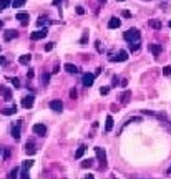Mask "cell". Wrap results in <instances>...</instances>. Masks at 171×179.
Wrapping results in <instances>:
<instances>
[{"label": "cell", "instance_id": "cell-1", "mask_svg": "<svg viewBox=\"0 0 171 179\" xmlns=\"http://www.w3.org/2000/svg\"><path fill=\"white\" fill-rule=\"evenodd\" d=\"M125 40L128 43H133V42H140V38H141V32H140L138 28H130L128 32H125Z\"/></svg>", "mask_w": 171, "mask_h": 179}, {"label": "cell", "instance_id": "cell-2", "mask_svg": "<svg viewBox=\"0 0 171 179\" xmlns=\"http://www.w3.org/2000/svg\"><path fill=\"white\" fill-rule=\"evenodd\" d=\"M95 153L98 156V159L101 161V169H105L106 168V151L103 148H95Z\"/></svg>", "mask_w": 171, "mask_h": 179}, {"label": "cell", "instance_id": "cell-3", "mask_svg": "<svg viewBox=\"0 0 171 179\" xmlns=\"http://www.w3.org/2000/svg\"><path fill=\"white\" fill-rule=\"evenodd\" d=\"M32 131L35 133L37 136H45L46 134V126L43 125V123H37V125H33Z\"/></svg>", "mask_w": 171, "mask_h": 179}, {"label": "cell", "instance_id": "cell-4", "mask_svg": "<svg viewBox=\"0 0 171 179\" xmlns=\"http://www.w3.org/2000/svg\"><path fill=\"white\" fill-rule=\"evenodd\" d=\"M33 101H35V95L30 93V95H27V96L22 100V106L27 108V110H30V108L33 106Z\"/></svg>", "mask_w": 171, "mask_h": 179}, {"label": "cell", "instance_id": "cell-5", "mask_svg": "<svg viewBox=\"0 0 171 179\" xmlns=\"http://www.w3.org/2000/svg\"><path fill=\"white\" fill-rule=\"evenodd\" d=\"M110 60L111 61H126V60H128V51H126V50H120L116 57H111Z\"/></svg>", "mask_w": 171, "mask_h": 179}, {"label": "cell", "instance_id": "cell-6", "mask_svg": "<svg viewBox=\"0 0 171 179\" xmlns=\"http://www.w3.org/2000/svg\"><path fill=\"white\" fill-rule=\"evenodd\" d=\"M93 81H95V75H93V73H85V75L82 76V83L85 86H92Z\"/></svg>", "mask_w": 171, "mask_h": 179}, {"label": "cell", "instance_id": "cell-7", "mask_svg": "<svg viewBox=\"0 0 171 179\" xmlns=\"http://www.w3.org/2000/svg\"><path fill=\"white\" fill-rule=\"evenodd\" d=\"M0 95H2V98H4V100H12V96H14V95H12V90H8L7 86H4V85H0Z\"/></svg>", "mask_w": 171, "mask_h": 179}, {"label": "cell", "instance_id": "cell-8", "mask_svg": "<svg viewBox=\"0 0 171 179\" xmlns=\"http://www.w3.org/2000/svg\"><path fill=\"white\" fill-rule=\"evenodd\" d=\"M22 119H18L17 123H15V126H12V136L15 138V139H20V126H22Z\"/></svg>", "mask_w": 171, "mask_h": 179}, {"label": "cell", "instance_id": "cell-9", "mask_svg": "<svg viewBox=\"0 0 171 179\" xmlns=\"http://www.w3.org/2000/svg\"><path fill=\"white\" fill-rule=\"evenodd\" d=\"M50 110L60 113V111H63V103H62L60 100H52V101H50Z\"/></svg>", "mask_w": 171, "mask_h": 179}, {"label": "cell", "instance_id": "cell-10", "mask_svg": "<svg viewBox=\"0 0 171 179\" xmlns=\"http://www.w3.org/2000/svg\"><path fill=\"white\" fill-rule=\"evenodd\" d=\"M46 33H48V30H35V32L30 35V38L32 40H42L46 37Z\"/></svg>", "mask_w": 171, "mask_h": 179}, {"label": "cell", "instance_id": "cell-11", "mask_svg": "<svg viewBox=\"0 0 171 179\" xmlns=\"http://www.w3.org/2000/svg\"><path fill=\"white\" fill-rule=\"evenodd\" d=\"M17 37H18V32H17V30H5V32H4V40H7V42L17 38Z\"/></svg>", "mask_w": 171, "mask_h": 179}, {"label": "cell", "instance_id": "cell-12", "mask_svg": "<svg viewBox=\"0 0 171 179\" xmlns=\"http://www.w3.org/2000/svg\"><path fill=\"white\" fill-rule=\"evenodd\" d=\"M15 17H17V20L20 22L22 25H27V23H28V13H27V12H18Z\"/></svg>", "mask_w": 171, "mask_h": 179}, {"label": "cell", "instance_id": "cell-13", "mask_svg": "<svg viewBox=\"0 0 171 179\" xmlns=\"http://www.w3.org/2000/svg\"><path fill=\"white\" fill-rule=\"evenodd\" d=\"M52 22H50V18L46 17V15H42V17L37 20V27H48Z\"/></svg>", "mask_w": 171, "mask_h": 179}, {"label": "cell", "instance_id": "cell-14", "mask_svg": "<svg viewBox=\"0 0 171 179\" xmlns=\"http://www.w3.org/2000/svg\"><path fill=\"white\" fill-rule=\"evenodd\" d=\"M120 25H121V22H120V18H116V17H111L110 22H108V28H110V30L118 28Z\"/></svg>", "mask_w": 171, "mask_h": 179}, {"label": "cell", "instance_id": "cell-15", "mask_svg": "<svg viewBox=\"0 0 171 179\" xmlns=\"http://www.w3.org/2000/svg\"><path fill=\"white\" fill-rule=\"evenodd\" d=\"M25 151H27V154H35V151H37V148H35V144H33V141H27V144H25Z\"/></svg>", "mask_w": 171, "mask_h": 179}, {"label": "cell", "instance_id": "cell-16", "mask_svg": "<svg viewBox=\"0 0 171 179\" xmlns=\"http://www.w3.org/2000/svg\"><path fill=\"white\" fill-rule=\"evenodd\" d=\"M150 50H151V53L154 55V57H158V55L163 51V48H161V45H158V43H154V45H150Z\"/></svg>", "mask_w": 171, "mask_h": 179}, {"label": "cell", "instance_id": "cell-17", "mask_svg": "<svg viewBox=\"0 0 171 179\" xmlns=\"http://www.w3.org/2000/svg\"><path fill=\"white\" fill-rule=\"evenodd\" d=\"M130 96H131V93H130V91H123V93L120 95V103L121 104H126L130 101Z\"/></svg>", "mask_w": 171, "mask_h": 179}, {"label": "cell", "instance_id": "cell-18", "mask_svg": "<svg viewBox=\"0 0 171 179\" xmlns=\"http://www.w3.org/2000/svg\"><path fill=\"white\" fill-rule=\"evenodd\" d=\"M63 68L67 73H78V66H75V65H71V63H65Z\"/></svg>", "mask_w": 171, "mask_h": 179}, {"label": "cell", "instance_id": "cell-19", "mask_svg": "<svg viewBox=\"0 0 171 179\" xmlns=\"http://www.w3.org/2000/svg\"><path fill=\"white\" fill-rule=\"evenodd\" d=\"M18 61H20V65H28L30 61H32V55H22L20 58H18Z\"/></svg>", "mask_w": 171, "mask_h": 179}, {"label": "cell", "instance_id": "cell-20", "mask_svg": "<svg viewBox=\"0 0 171 179\" xmlns=\"http://www.w3.org/2000/svg\"><path fill=\"white\" fill-rule=\"evenodd\" d=\"M105 131H106V133L113 131V118H111V116H106V125H105Z\"/></svg>", "mask_w": 171, "mask_h": 179}, {"label": "cell", "instance_id": "cell-21", "mask_svg": "<svg viewBox=\"0 0 171 179\" xmlns=\"http://www.w3.org/2000/svg\"><path fill=\"white\" fill-rule=\"evenodd\" d=\"M15 113H17V106H10V108H4V110H2V115H15Z\"/></svg>", "mask_w": 171, "mask_h": 179}, {"label": "cell", "instance_id": "cell-22", "mask_svg": "<svg viewBox=\"0 0 171 179\" xmlns=\"http://www.w3.org/2000/svg\"><path fill=\"white\" fill-rule=\"evenodd\" d=\"M88 38H90V33H88V30H85V32H83V35H82V38H80V43H82V45H86Z\"/></svg>", "mask_w": 171, "mask_h": 179}, {"label": "cell", "instance_id": "cell-23", "mask_svg": "<svg viewBox=\"0 0 171 179\" xmlns=\"http://www.w3.org/2000/svg\"><path fill=\"white\" fill-rule=\"evenodd\" d=\"M10 4H12V0H0V12H4Z\"/></svg>", "mask_w": 171, "mask_h": 179}, {"label": "cell", "instance_id": "cell-24", "mask_svg": "<svg viewBox=\"0 0 171 179\" xmlns=\"http://www.w3.org/2000/svg\"><path fill=\"white\" fill-rule=\"evenodd\" d=\"M25 2H27V0H12V5H14L15 8H20V7L25 5Z\"/></svg>", "mask_w": 171, "mask_h": 179}, {"label": "cell", "instance_id": "cell-25", "mask_svg": "<svg viewBox=\"0 0 171 179\" xmlns=\"http://www.w3.org/2000/svg\"><path fill=\"white\" fill-rule=\"evenodd\" d=\"M20 172V168H14L10 171V174H8V179H17V174Z\"/></svg>", "mask_w": 171, "mask_h": 179}, {"label": "cell", "instance_id": "cell-26", "mask_svg": "<svg viewBox=\"0 0 171 179\" xmlns=\"http://www.w3.org/2000/svg\"><path fill=\"white\" fill-rule=\"evenodd\" d=\"M140 47H141V43H140V42H133V43H130V50H131V51H138V50H140Z\"/></svg>", "mask_w": 171, "mask_h": 179}, {"label": "cell", "instance_id": "cell-27", "mask_svg": "<svg viewBox=\"0 0 171 179\" xmlns=\"http://www.w3.org/2000/svg\"><path fill=\"white\" fill-rule=\"evenodd\" d=\"M48 81H50V73H43V75H42V85L46 86V85H48Z\"/></svg>", "mask_w": 171, "mask_h": 179}, {"label": "cell", "instance_id": "cell-28", "mask_svg": "<svg viewBox=\"0 0 171 179\" xmlns=\"http://www.w3.org/2000/svg\"><path fill=\"white\" fill-rule=\"evenodd\" d=\"M85 149H86L85 146H80L78 149H76V153H75V158H76V159H78V158H82L83 154H85Z\"/></svg>", "mask_w": 171, "mask_h": 179}, {"label": "cell", "instance_id": "cell-29", "mask_svg": "<svg viewBox=\"0 0 171 179\" xmlns=\"http://www.w3.org/2000/svg\"><path fill=\"white\" fill-rule=\"evenodd\" d=\"M32 166H33V161L32 159H27V161H23V164H22V169H27V171H28Z\"/></svg>", "mask_w": 171, "mask_h": 179}, {"label": "cell", "instance_id": "cell-30", "mask_svg": "<svg viewBox=\"0 0 171 179\" xmlns=\"http://www.w3.org/2000/svg\"><path fill=\"white\" fill-rule=\"evenodd\" d=\"M95 48H96L98 53H103V51H105V47L101 45V42H95Z\"/></svg>", "mask_w": 171, "mask_h": 179}, {"label": "cell", "instance_id": "cell-31", "mask_svg": "<svg viewBox=\"0 0 171 179\" xmlns=\"http://www.w3.org/2000/svg\"><path fill=\"white\" fill-rule=\"evenodd\" d=\"M8 81H10L12 85L15 86V88H20V80H18V78H15V76H12V78L8 80Z\"/></svg>", "mask_w": 171, "mask_h": 179}, {"label": "cell", "instance_id": "cell-32", "mask_svg": "<svg viewBox=\"0 0 171 179\" xmlns=\"http://www.w3.org/2000/svg\"><path fill=\"white\" fill-rule=\"evenodd\" d=\"M150 27H153V28L160 30V28H161V23H160L158 20H151V22H150Z\"/></svg>", "mask_w": 171, "mask_h": 179}, {"label": "cell", "instance_id": "cell-33", "mask_svg": "<svg viewBox=\"0 0 171 179\" xmlns=\"http://www.w3.org/2000/svg\"><path fill=\"white\" fill-rule=\"evenodd\" d=\"M93 166V159H86V161L82 163V168H92Z\"/></svg>", "mask_w": 171, "mask_h": 179}, {"label": "cell", "instance_id": "cell-34", "mask_svg": "<svg viewBox=\"0 0 171 179\" xmlns=\"http://www.w3.org/2000/svg\"><path fill=\"white\" fill-rule=\"evenodd\" d=\"M100 93H101V95H108V93H110V86H101V88H100Z\"/></svg>", "mask_w": 171, "mask_h": 179}, {"label": "cell", "instance_id": "cell-35", "mask_svg": "<svg viewBox=\"0 0 171 179\" xmlns=\"http://www.w3.org/2000/svg\"><path fill=\"white\" fill-rule=\"evenodd\" d=\"M163 75L164 76H171V66H164V68H163Z\"/></svg>", "mask_w": 171, "mask_h": 179}, {"label": "cell", "instance_id": "cell-36", "mask_svg": "<svg viewBox=\"0 0 171 179\" xmlns=\"http://www.w3.org/2000/svg\"><path fill=\"white\" fill-rule=\"evenodd\" d=\"M20 179H30V178H28V172H27V169H22V172H20Z\"/></svg>", "mask_w": 171, "mask_h": 179}, {"label": "cell", "instance_id": "cell-37", "mask_svg": "<svg viewBox=\"0 0 171 179\" xmlns=\"http://www.w3.org/2000/svg\"><path fill=\"white\" fill-rule=\"evenodd\" d=\"M53 47H55L53 43H52V42H48V43L45 45V51H52V50H53Z\"/></svg>", "mask_w": 171, "mask_h": 179}, {"label": "cell", "instance_id": "cell-38", "mask_svg": "<svg viewBox=\"0 0 171 179\" xmlns=\"http://www.w3.org/2000/svg\"><path fill=\"white\" fill-rule=\"evenodd\" d=\"M76 95H78V91H76L75 88H71V90H70V98H73V100H75Z\"/></svg>", "mask_w": 171, "mask_h": 179}, {"label": "cell", "instance_id": "cell-39", "mask_svg": "<svg viewBox=\"0 0 171 179\" xmlns=\"http://www.w3.org/2000/svg\"><path fill=\"white\" fill-rule=\"evenodd\" d=\"M116 85H120V83H118V76H113V80H111V86H116Z\"/></svg>", "mask_w": 171, "mask_h": 179}, {"label": "cell", "instance_id": "cell-40", "mask_svg": "<svg viewBox=\"0 0 171 179\" xmlns=\"http://www.w3.org/2000/svg\"><path fill=\"white\" fill-rule=\"evenodd\" d=\"M121 15H123V17H126V18H130V17H131V13H130L128 10H123V12H121Z\"/></svg>", "mask_w": 171, "mask_h": 179}, {"label": "cell", "instance_id": "cell-41", "mask_svg": "<svg viewBox=\"0 0 171 179\" xmlns=\"http://www.w3.org/2000/svg\"><path fill=\"white\" fill-rule=\"evenodd\" d=\"M4 158H5V159L10 158V151H8V149H5V151H4Z\"/></svg>", "mask_w": 171, "mask_h": 179}, {"label": "cell", "instance_id": "cell-42", "mask_svg": "<svg viewBox=\"0 0 171 179\" xmlns=\"http://www.w3.org/2000/svg\"><path fill=\"white\" fill-rule=\"evenodd\" d=\"M76 13H78V15H83V13H85V10H83L82 7H76Z\"/></svg>", "mask_w": 171, "mask_h": 179}, {"label": "cell", "instance_id": "cell-43", "mask_svg": "<svg viewBox=\"0 0 171 179\" xmlns=\"http://www.w3.org/2000/svg\"><path fill=\"white\" fill-rule=\"evenodd\" d=\"M27 78H28V80L33 78V70H28V73H27Z\"/></svg>", "mask_w": 171, "mask_h": 179}, {"label": "cell", "instance_id": "cell-44", "mask_svg": "<svg viewBox=\"0 0 171 179\" xmlns=\"http://www.w3.org/2000/svg\"><path fill=\"white\" fill-rule=\"evenodd\" d=\"M120 85H121V86H126V85H128V80H121Z\"/></svg>", "mask_w": 171, "mask_h": 179}, {"label": "cell", "instance_id": "cell-45", "mask_svg": "<svg viewBox=\"0 0 171 179\" xmlns=\"http://www.w3.org/2000/svg\"><path fill=\"white\" fill-rule=\"evenodd\" d=\"M60 4H62V0H53V5H57V7H58Z\"/></svg>", "mask_w": 171, "mask_h": 179}, {"label": "cell", "instance_id": "cell-46", "mask_svg": "<svg viewBox=\"0 0 171 179\" xmlns=\"http://www.w3.org/2000/svg\"><path fill=\"white\" fill-rule=\"evenodd\" d=\"M85 179H95V178H93V176H92V174H88V176H86V178H85Z\"/></svg>", "mask_w": 171, "mask_h": 179}, {"label": "cell", "instance_id": "cell-47", "mask_svg": "<svg viewBox=\"0 0 171 179\" xmlns=\"http://www.w3.org/2000/svg\"><path fill=\"white\" fill-rule=\"evenodd\" d=\"M166 174H171V166L168 168V171H166Z\"/></svg>", "mask_w": 171, "mask_h": 179}, {"label": "cell", "instance_id": "cell-48", "mask_svg": "<svg viewBox=\"0 0 171 179\" xmlns=\"http://www.w3.org/2000/svg\"><path fill=\"white\" fill-rule=\"evenodd\" d=\"M2 27H4V22H2V20H0V28H2Z\"/></svg>", "mask_w": 171, "mask_h": 179}, {"label": "cell", "instance_id": "cell-49", "mask_svg": "<svg viewBox=\"0 0 171 179\" xmlns=\"http://www.w3.org/2000/svg\"><path fill=\"white\" fill-rule=\"evenodd\" d=\"M168 27H170V28H171V22H170V23H168Z\"/></svg>", "mask_w": 171, "mask_h": 179}, {"label": "cell", "instance_id": "cell-50", "mask_svg": "<svg viewBox=\"0 0 171 179\" xmlns=\"http://www.w3.org/2000/svg\"><path fill=\"white\" fill-rule=\"evenodd\" d=\"M105 2H106V0H101V4H105Z\"/></svg>", "mask_w": 171, "mask_h": 179}, {"label": "cell", "instance_id": "cell-51", "mask_svg": "<svg viewBox=\"0 0 171 179\" xmlns=\"http://www.w3.org/2000/svg\"><path fill=\"white\" fill-rule=\"evenodd\" d=\"M0 153H2V149H0Z\"/></svg>", "mask_w": 171, "mask_h": 179}, {"label": "cell", "instance_id": "cell-52", "mask_svg": "<svg viewBox=\"0 0 171 179\" xmlns=\"http://www.w3.org/2000/svg\"><path fill=\"white\" fill-rule=\"evenodd\" d=\"M120 2H123V0H120Z\"/></svg>", "mask_w": 171, "mask_h": 179}]
</instances>
